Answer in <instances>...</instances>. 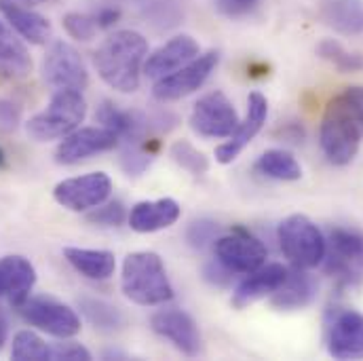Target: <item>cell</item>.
Masks as SVG:
<instances>
[{
  "label": "cell",
  "mask_w": 363,
  "mask_h": 361,
  "mask_svg": "<svg viewBox=\"0 0 363 361\" xmlns=\"http://www.w3.org/2000/svg\"><path fill=\"white\" fill-rule=\"evenodd\" d=\"M53 351V361H89L91 353L87 347H83L81 343H74L70 338H66V343H55L51 345Z\"/></svg>",
  "instance_id": "836d02e7"
},
{
  "label": "cell",
  "mask_w": 363,
  "mask_h": 361,
  "mask_svg": "<svg viewBox=\"0 0 363 361\" xmlns=\"http://www.w3.org/2000/svg\"><path fill=\"white\" fill-rule=\"evenodd\" d=\"M328 353L334 360H363V313L345 309L338 311L328 326Z\"/></svg>",
  "instance_id": "4fadbf2b"
},
{
  "label": "cell",
  "mask_w": 363,
  "mask_h": 361,
  "mask_svg": "<svg viewBox=\"0 0 363 361\" xmlns=\"http://www.w3.org/2000/svg\"><path fill=\"white\" fill-rule=\"evenodd\" d=\"M319 294V283L306 269L287 271L283 285L271 296V304L279 311H300L315 302Z\"/></svg>",
  "instance_id": "d6986e66"
},
{
  "label": "cell",
  "mask_w": 363,
  "mask_h": 361,
  "mask_svg": "<svg viewBox=\"0 0 363 361\" xmlns=\"http://www.w3.org/2000/svg\"><path fill=\"white\" fill-rule=\"evenodd\" d=\"M32 70V57L26 45L13 34V28L0 21V77L23 79Z\"/></svg>",
  "instance_id": "603a6c76"
},
{
  "label": "cell",
  "mask_w": 363,
  "mask_h": 361,
  "mask_svg": "<svg viewBox=\"0 0 363 361\" xmlns=\"http://www.w3.org/2000/svg\"><path fill=\"white\" fill-rule=\"evenodd\" d=\"M199 43L188 36V34H180L174 36L172 40H167L165 45H161L157 51H152L146 62H144V74L146 79L159 81L172 72H176L184 64H188L190 60H194L199 55Z\"/></svg>",
  "instance_id": "2e32d148"
},
{
  "label": "cell",
  "mask_w": 363,
  "mask_h": 361,
  "mask_svg": "<svg viewBox=\"0 0 363 361\" xmlns=\"http://www.w3.org/2000/svg\"><path fill=\"white\" fill-rule=\"evenodd\" d=\"M0 13L6 23L28 43L45 45L51 38V23L40 13L23 6L17 0H0Z\"/></svg>",
  "instance_id": "ffe728a7"
},
{
  "label": "cell",
  "mask_w": 363,
  "mask_h": 361,
  "mask_svg": "<svg viewBox=\"0 0 363 361\" xmlns=\"http://www.w3.org/2000/svg\"><path fill=\"white\" fill-rule=\"evenodd\" d=\"M93 19H95V23H97L99 30H108V28H112L121 19V9L118 6H112V4H104V6H99L93 13Z\"/></svg>",
  "instance_id": "74e56055"
},
{
  "label": "cell",
  "mask_w": 363,
  "mask_h": 361,
  "mask_svg": "<svg viewBox=\"0 0 363 361\" xmlns=\"http://www.w3.org/2000/svg\"><path fill=\"white\" fill-rule=\"evenodd\" d=\"M17 2H21V4H40L45 0H17Z\"/></svg>",
  "instance_id": "7bdbcfd3"
},
{
  "label": "cell",
  "mask_w": 363,
  "mask_h": 361,
  "mask_svg": "<svg viewBox=\"0 0 363 361\" xmlns=\"http://www.w3.org/2000/svg\"><path fill=\"white\" fill-rule=\"evenodd\" d=\"M362 138L359 123L353 114L347 95L340 93L332 97L323 110L319 127V142L328 161L338 167L349 165L359 152Z\"/></svg>",
  "instance_id": "3957f363"
},
{
  "label": "cell",
  "mask_w": 363,
  "mask_h": 361,
  "mask_svg": "<svg viewBox=\"0 0 363 361\" xmlns=\"http://www.w3.org/2000/svg\"><path fill=\"white\" fill-rule=\"evenodd\" d=\"M116 146L118 138L108 127H79L66 138H62L60 146L55 148V161L60 165H77Z\"/></svg>",
  "instance_id": "7c38bea8"
},
{
  "label": "cell",
  "mask_w": 363,
  "mask_h": 361,
  "mask_svg": "<svg viewBox=\"0 0 363 361\" xmlns=\"http://www.w3.org/2000/svg\"><path fill=\"white\" fill-rule=\"evenodd\" d=\"M150 326L184 355L194 357L201 353V332L188 313L180 309H161L150 317Z\"/></svg>",
  "instance_id": "9a60e30c"
},
{
  "label": "cell",
  "mask_w": 363,
  "mask_h": 361,
  "mask_svg": "<svg viewBox=\"0 0 363 361\" xmlns=\"http://www.w3.org/2000/svg\"><path fill=\"white\" fill-rule=\"evenodd\" d=\"M172 159L176 161V165H180L182 170H186L194 176H201L209 170L207 157L186 140H180L172 146Z\"/></svg>",
  "instance_id": "f546056e"
},
{
  "label": "cell",
  "mask_w": 363,
  "mask_h": 361,
  "mask_svg": "<svg viewBox=\"0 0 363 361\" xmlns=\"http://www.w3.org/2000/svg\"><path fill=\"white\" fill-rule=\"evenodd\" d=\"M21 121V108L13 104L11 99H0V127L11 131Z\"/></svg>",
  "instance_id": "d590c367"
},
{
  "label": "cell",
  "mask_w": 363,
  "mask_h": 361,
  "mask_svg": "<svg viewBox=\"0 0 363 361\" xmlns=\"http://www.w3.org/2000/svg\"><path fill=\"white\" fill-rule=\"evenodd\" d=\"M269 116V101L262 93L254 91L247 97V114L243 121H239V127L235 129V133L228 138V142L220 144L216 148V161L222 165L233 163L243 150L245 146L262 131L264 123Z\"/></svg>",
  "instance_id": "5bb4252c"
},
{
  "label": "cell",
  "mask_w": 363,
  "mask_h": 361,
  "mask_svg": "<svg viewBox=\"0 0 363 361\" xmlns=\"http://www.w3.org/2000/svg\"><path fill=\"white\" fill-rule=\"evenodd\" d=\"M9 340V321L4 319V315H0V349L6 345Z\"/></svg>",
  "instance_id": "60d3db41"
},
{
  "label": "cell",
  "mask_w": 363,
  "mask_h": 361,
  "mask_svg": "<svg viewBox=\"0 0 363 361\" xmlns=\"http://www.w3.org/2000/svg\"><path fill=\"white\" fill-rule=\"evenodd\" d=\"M213 254H216V260L224 265L228 271L241 272V274L260 269L269 258L267 245L243 228H237L230 235L218 237L213 241Z\"/></svg>",
  "instance_id": "30bf717a"
},
{
  "label": "cell",
  "mask_w": 363,
  "mask_h": 361,
  "mask_svg": "<svg viewBox=\"0 0 363 361\" xmlns=\"http://www.w3.org/2000/svg\"><path fill=\"white\" fill-rule=\"evenodd\" d=\"M218 224L213 220H194L188 231H186V239L194 250H205L207 245H213V241L218 239Z\"/></svg>",
  "instance_id": "d6a6232c"
},
{
  "label": "cell",
  "mask_w": 363,
  "mask_h": 361,
  "mask_svg": "<svg viewBox=\"0 0 363 361\" xmlns=\"http://www.w3.org/2000/svg\"><path fill=\"white\" fill-rule=\"evenodd\" d=\"M180 203L176 199H157V201H140L131 207L127 220L135 233H157L174 226L180 220Z\"/></svg>",
  "instance_id": "ac0fdd59"
},
{
  "label": "cell",
  "mask_w": 363,
  "mask_h": 361,
  "mask_svg": "<svg viewBox=\"0 0 363 361\" xmlns=\"http://www.w3.org/2000/svg\"><path fill=\"white\" fill-rule=\"evenodd\" d=\"M342 93L347 95V99H349V104H351V108H353V114H355V118H357V123H359V129H362L363 135V85L347 87Z\"/></svg>",
  "instance_id": "f35d334b"
},
{
  "label": "cell",
  "mask_w": 363,
  "mask_h": 361,
  "mask_svg": "<svg viewBox=\"0 0 363 361\" xmlns=\"http://www.w3.org/2000/svg\"><path fill=\"white\" fill-rule=\"evenodd\" d=\"M62 23L66 32L77 40H91L99 30L93 15H85V13H66Z\"/></svg>",
  "instance_id": "4dcf8cb0"
},
{
  "label": "cell",
  "mask_w": 363,
  "mask_h": 361,
  "mask_svg": "<svg viewBox=\"0 0 363 361\" xmlns=\"http://www.w3.org/2000/svg\"><path fill=\"white\" fill-rule=\"evenodd\" d=\"M17 311L30 326L55 338L66 340L81 332V317L77 311L51 296H30Z\"/></svg>",
  "instance_id": "8992f818"
},
{
  "label": "cell",
  "mask_w": 363,
  "mask_h": 361,
  "mask_svg": "<svg viewBox=\"0 0 363 361\" xmlns=\"http://www.w3.org/2000/svg\"><path fill=\"white\" fill-rule=\"evenodd\" d=\"M317 53L321 60L330 62L334 68H338L340 72H362L363 70V55L349 51L342 43L334 40V38H325L319 43Z\"/></svg>",
  "instance_id": "f1b7e54d"
},
{
  "label": "cell",
  "mask_w": 363,
  "mask_h": 361,
  "mask_svg": "<svg viewBox=\"0 0 363 361\" xmlns=\"http://www.w3.org/2000/svg\"><path fill=\"white\" fill-rule=\"evenodd\" d=\"M112 194V180L104 172H91L79 178L62 180L53 188V199L70 211H89L106 203Z\"/></svg>",
  "instance_id": "8fae6325"
},
{
  "label": "cell",
  "mask_w": 363,
  "mask_h": 361,
  "mask_svg": "<svg viewBox=\"0 0 363 361\" xmlns=\"http://www.w3.org/2000/svg\"><path fill=\"white\" fill-rule=\"evenodd\" d=\"M321 19L342 36H363V0H321Z\"/></svg>",
  "instance_id": "44dd1931"
},
{
  "label": "cell",
  "mask_w": 363,
  "mask_h": 361,
  "mask_svg": "<svg viewBox=\"0 0 363 361\" xmlns=\"http://www.w3.org/2000/svg\"><path fill=\"white\" fill-rule=\"evenodd\" d=\"M0 262L9 274V304L19 309L30 298V291L36 285V269L23 256H4Z\"/></svg>",
  "instance_id": "cb8c5ba5"
},
{
  "label": "cell",
  "mask_w": 363,
  "mask_h": 361,
  "mask_svg": "<svg viewBox=\"0 0 363 361\" xmlns=\"http://www.w3.org/2000/svg\"><path fill=\"white\" fill-rule=\"evenodd\" d=\"M330 258L355 265L363 269V235L351 228H332L330 233ZM328 256V254H325Z\"/></svg>",
  "instance_id": "4316f807"
},
{
  "label": "cell",
  "mask_w": 363,
  "mask_h": 361,
  "mask_svg": "<svg viewBox=\"0 0 363 361\" xmlns=\"http://www.w3.org/2000/svg\"><path fill=\"white\" fill-rule=\"evenodd\" d=\"M123 294L140 306H159L174 298L165 265L155 252H133L125 258L121 272Z\"/></svg>",
  "instance_id": "7a4b0ae2"
},
{
  "label": "cell",
  "mask_w": 363,
  "mask_h": 361,
  "mask_svg": "<svg viewBox=\"0 0 363 361\" xmlns=\"http://www.w3.org/2000/svg\"><path fill=\"white\" fill-rule=\"evenodd\" d=\"M277 239L281 245L283 256L296 267V269H315L325 260L328 243L319 226L304 213L287 216L279 228Z\"/></svg>",
  "instance_id": "5b68a950"
},
{
  "label": "cell",
  "mask_w": 363,
  "mask_h": 361,
  "mask_svg": "<svg viewBox=\"0 0 363 361\" xmlns=\"http://www.w3.org/2000/svg\"><path fill=\"white\" fill-rule=\"evenodd\" d=\"M9 294V274L4 265L0 262V296H6Z\"/></svg>",
  "instance_id": "ab89813d"
},
{
  "label": "cell",
  "mask_w": 363,
  "mask_h": 361,
  "mask_svg": "<svg viewBox=\"0 0 363 361\" xmlns=\"http://www.w3.org/2000/svg\"><path fill=\"white\" fill-rule=\"evenodd\" d=\"M233 274H235V272L228 271V269H226L224 265H220L218 260H216V262L205 265V269H203V277H205L211 285H218V287L228 285V283H230V279H233Z\"/></svg>",
  "instance_id": "8d00e7d4"
},
{
  "label": "cell",
  "mask_w": 363,
  "mask_h": 361,
  "mask_svg": "<svg viewBox=\"0 0 363 361\" xmlns=\"http://www.w3.org/2000/svg\"><path fill=\"white\" fill-rule=\"evenodd\" d=\"M146 57L148 40L135 30H118L95 49L93 66L108 87L133 93L140 89Z\"/></svg>",
  "instance_id": "6da1fadb"
},
{
  "label": "cell",
  "mask_w": 363,
  "mask_h": 361,
  "mask_svg": "<svg viewBox=\"0 0 363 361\" xmlns=\"http://www.w3.org/2000/svg\"><path fill=\"white\" fill-rule=\"evenodd\" d=\"M43 79L53 91L87 89L89 72L81 53L64 40H55L43 60Z\"/></svg>",
  "instance_id": "52a82bcc"
},
{
  "label": "cell",
  "mask_w": 363,
  "mask_h": 361,
  "mask_svg": "<svg viewBox=\"0 0 363 361\" xmlns=\"http://www.w3.org/2000/svg\"><path fill=\"white\" fill-rule=\"evenodd\" d=\"M11 357L17 361H53V351L36 332L19 330L13 338Z\"/></svg>",
  "instance_id": "83f0119b"
},
{
  "label": "cell",
  "mask_w": 363,
  "mask_h": 361,
  "mask_svg": "<svg viewBox=\"0 0 363 361\" xmlns=\"http://www.w3.org/2000/svg\"><path fill=\"white\" fill-rule=\"evenodd\" d=\"M190 127L201 138H230L239 127V116L222 91H211L192 106Z\"/></svg>",
  "instance_id": "9c48e42d"
},
{
  "label": "cell",
  "mask_w": 363,
  "mask_h": 361,
  "mask_svg": "<svg viewBox=\"0 0 363 361\" xmlns=\"http://www.w3.org/2000/svg\"><path fill=\"white\" fill-rule=\"evenodd\" d=\"M85 116H87V101L83 97V91H53L49 106L26 123V133L36 142L62 140L74 129H79Z\"/></svg>",
  "instance_id": "277c9868"
},
{
  "label": "cell",
  "mask_w": 363,
  "mask_h": 361,
  "mask_svg": "<svg viewBox=\"0 0 363 361\" xmlns=\"http://www.w3.org/2000/svg\"><path fill=\"white\" fill-rule=\"evenodd\" d=\"M258 2L260 0H213V6L218 9L220 15H224L228 19H237V17L252 13Z\"/></svg>",
  "instance_id": "e575fe53"
},
{
  "label": "cell",
  "mask_w": 363,
  "mask_h": 361,
  "mask_svg": "<svg viewBox=\"0 0 363 361\" xmlns=\"http://www.w3.org/2000/svg\"><path fill=\"white\" fill-rule=\"evenodd\" d=\"M218 62H220L218 51H207L203 55H196L194 60L184 64L176 72L155 81V87H152L155 99L176 101V99L192 95L194 91L201 89L207 83L211 72L218 68Z\"/></svg>",
  "instance_id": "ba28073f"
},
{
  "label": "cell",
  "mask_w": 363,
  "mask_h": 361,
  "mask_svg": "<svg viewBox=\"0 0 363 361\" xmlns=\"http://www.w3.org/2000/svg\"><path fill=\"white\" fill-rule=\"evenodd\" d=\"M79 309L93 328L104 330V332L121 330L127 323V317L118 306H114L106 300H99V298H81Z\"/></svg>",
  "instance_id": "484cf974"
},
{
  "label": "cell",
  "mask_w": 363,
  "mask_h": 361,
  "mask_svg": "<svg viewBox=\"0 0 363 361\" xmlns=\"http://www.w3.org/2000/svg\"><path fill=\"white\" fill-rule=\"evenodd\" d=\"M256 170L262 176L279 182H296L302 178V167L296 157L281 148H272L260 155V159L256 161Z\"/></svg>",
  "instance_id": "d4e9b609"
},
{
  "label": "cell",
  "mask_w": 363,
  "mask_h": 361,
  "mask_svg": "<svg viewBox=\"0 0 363 361\" xmlns=\"http://www.w3.org/2000/svg\"><path fill=\"white\" fill-rule=\"evenodd\" d=\"M87 220L97 226H121L127 220V211L121 201H110L106 205H97L87 216Z\"/></svg>",
  "instance_id": "1f68e13d"
},
{
  "label": "cell",
  "mask_w": 363,
  "mask_h": 361,
  "mask_svg": "<svg viewBox=\"0 0 363 361\" xmlns=\"http://www.w3.org/2000/svg\"><path fill=\"white\" fill-rule=\"evenodd\" d=\"M64 258L74 271L91 281H106L116 271V258L108 250L64 248Z\"/></svg>",
  "instance_id": "7402d4cb"
},
{
  "label": "cell",
  "mask_w": 363,
  "mask_h": 361,
  "mask_svg": "<svg viewBox=\"0 0 363 361\" xmlns=\"http://www.w3.org/2000/svg\"><path fill=\"white\" fill-rule=\"evenodd\" d=\"M4 165H6V155H4V150L0 148V170H2Z\"/></svg>",
  "instance_id": "b9f144b4"
},
{
  "label": "cell",
  "mask_w": 363,
  "mask_h": 361,
  "mask_svg": "<svg viewBox=\"0 0 363 361\" xmlns=\"http://www.w3.org/2000/svg\"><path fill=\"white\" fill-rule=\"evenodd\" d=\"M287 277V269L279 262H271V265H262L260 269L247 272V277L235 287L233 291V306L235 309H245L262 298L272 296L285 281Z\"/></svg>",
  "instance_id": "e0dca14e"
}]
</instances>
